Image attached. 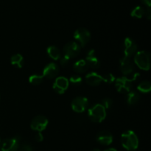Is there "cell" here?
<instances>
[{"mask_svg":"<svg viewBox=\"0 0 151 151\" xmlns=\"http://www.w3.org/2000/svg\"><path fill=\"white\" fill-rule=\"evenodd\" d=\"M74 38L79 43L80 46L83 47L89 42L91 39V33L86 28H78L74 32Z\"/></svg>","mask_w":151,"mask_h":151,"instance_id":"obj_5","label":"cell"},{"mask_svg":"<svg viewBox=\"0 0 151 151\" xmlns=\"http://www.w3.org/2000/svg\"><path fill=\"white\" fill-rule=\"evenodd\" d=\"M134 63L142 70L148 71L150 68V53L146 51L137 52L134 55Z\"/></svg>","mask_w":151,"mask_h":151,"instance_id":"obj_3","label":"cell"},{"mask_svg":"<svg viewBox=\"0 0 151 151\" xmlns=\"http://www.w3.org/2000/svg\"><path fill=\"white\" fill-rule=\"evenodd\" d=\"M19 151H34V149L32 148V146L27 143H24L22 145L19 146Z\"/></svg>","mask_w":151,"mask_h":151,"instance_id":"obj_27","label":"cell"},{"mask_svg":"<svg viewBox=\"0 0 151 151\" xmlns=\"http://www.w3.org/2000/svg\"><path fill=\"white\" fill-rule=\"evenodd\" d=\"M69 58L67 57V56L64 55H63V56H61L60 57V65H61L63 67H65V66H66L68 65V63H69Z\"/></svg>","mask_w":151,"mask_h":151,"instance_id":"obj_28","label":"cell"},{"mask_svg":"<svg viewBox=\"0 0 151 151\" xmlns=\"http://www.w3.org/2000/svg\"><path fill=\"white\" fill-rule=\"evenodd\" d=\"M102 77H103V82L106 83H112L116 80L115 77L111 73L106 74V75H103Z\"/></svg>","mask_w":151,"mask_h":151,"instance_id":"obj_24","label":"cell"},{"mask_svg":"<svg viewBox=\"0 0 151 151\" xmlns=\"http://www.w3.org/2000/svg\"><path fill=\"white\" fill-rule=\"evenodd\" d=\"M69 85V82L67 78H66L65 77H58L55 81L52 88L57 94H63L66 91Z\"/></svg>","mask_w":151,"mask_h":151,"instance_id":"obj_11","label":"cell"},{"mask_svg":"<svg viewBox=\"0 0 151 151\" xmlns=\"http://www.w3.org/2000/svg\"><path fill=\"white\" fill-rule=\"evenodd\" d=\"M93 151H101V150H100L99 149H94ZM103 151H117V150H116L115 148H108V149H106V150H104Z\"/></svg>","mask_w":151,"mask_h":151,"instance_id":"obj_32","label":"cell"},{"mask_svg":"<svg viewBox=\"0 0 151 151\" xmlns=\"http://www.w3.org/2000/svg\"><path fill=\"white\" fill-rule=\"evenodd\" d=\"M47 51L48 55L55 60H58L61 57V53H60V50L55 46H50V47H47Z\"/></svg>","mask_w":151,"mask_h":151,"instance_id":"obj_18","label":"cell"},{"mask_svg":"<svg viewBox=\"0 0 151 151\" xmlns=\"http://www.w3.org/2000/svg\"><path fill=\"white\" fill-rule=\"evenodd\" d=\"M140 96L137 91H129L127 94V103L130 106H134L139 101Z\"/></svg>","mask_w":151,"mask_h":151,"instance_id":"obj_19","label":"cell"},{"mask_svg":"<svg viewBox=\"0 0 151 151\" xmlns=\"http://www.w3.org/2000/svg\"><path fill=\"white\" fill-rule=\"evenodd\" d=\"M0 99H1V96H0Z\"/></svg>","mask_w":151,"mask_h":151,"instance_id":"obj_34","label":"cell"},{"mask_svg":"<svg viewBox=\"0 0 151 151\" xmlns=\"http://www.w3.org/2000/svg\"><path fill=\"white\" fill-rule=\"evenodd\" d=\"M82 78L81 76H79V75H72L69 78V82L74 84V85H80V84L82 83Z\"/></svg>","mask_w":151,"mask_h":151,"instance_id":"obj_25","label":"cell"},{"mask_svg":"<svg viewBox=\"0 0 151 151\" xmlns=\"http://www.w3.org/2000/svg\"><path fill=\"white\" fill-rule=\"evenodd\" d=\"M120 70L122 73L124 75V77H128L134 73V65L131 58H122L120 60V64H119Z\"/></svg>","mask_w":151,"mask_h":151,"instance_id":"obj_10","label":"cell"},{"mask_svg":"<svg viewBox=\"0 0 151 151\" xmlns=\"http://www.w3.org/2000/svg\"><path fill=\"white\" fill-rule=\"evenodd\" d=\"M59 72V68L57 64L55 63H50L44 67L43 71V77L48 79L55 78Z\"/></svg>","mask_w":151,"mask_h":151,"instance_id":"obj_13","label":"cell"},{"mask_svg":"<svg viewBox=\"0 0 151 151\" xmlns=\"http://www.w3.org/2000/svg\"><path fill=\"white\" fill-rule=\"evenodd\" d=\"M145 10L141 6H137V7H134V9L131 11V16L134 18H137V19H141L143 16H145Z\"/></svg>","mask_w":151,"mask_h":151,"instance_id":"obj_21","label":"cell"},{"mask_svg":"<svg viewBox=\"0 0 151 151\" xmlns=\"http://www.w3.org/2000/svg\"><path fill=\"white\" fill-rule=\"evenodd\" d=\"M115 86L119 93L122 94H128L131 91L132 87V81L125 77L117 78L115 80Z\"/></svg>","mask_w":151,"mask_h":151,"instance_id":"obj_9","label":"cell"},{"mask_svg":"<svg viewBox=\"0 0 151 151\" xmlns=\"http://www.w3.org/2000/svg\"><path fill=\"white\" fill-rule=\"evenodd\" d=\"M86 82L91 86H97L103 82V77L97 72H90L86 76Z\"/></svg>","mask_w":151,"mask_h":151,"instance_id":"obj_16","label":"cell"},{"mask_svg":"<svg viewBox=\"0 0 151 151\" xmlns=\"http://www.w3.org/2000/svg\"><path fill=\"white\" fill-rule=\"evenodd\" d=\"M44 78L43 77L42 75H32L29 78V82L32 85L38 86L40 85V84L43 82Z\"/></svg>","mask_w":151,"mask_h":151,"instance_id":"obj_23","label":"cell"},{"mask_svg":"<svg viewBox=\"0 0 151 151\" xmlns=\"http://www.w3.org/2000/svg\"><path fill=\"white\" fill-rule=\"evenodd\" d=\"M48 119L44 115H38L32 119L30 122L31 129L37 132H42L48 125Z\"/></svg>","mask_w":151,"mask_h":151,"instance_id":"obj_4","label":"cell"},{"mask_svg":"<svg viewBox=\"0 0 151 151\" xmlns=\"http://www.w3.org/2000/svg\"><path fill=\"white\" fill-rule=\"evenodd\" d=\"M73 69L77 73L82 74L85 73L89 69V67H88V64L85 60H78L74 63Z\"/></svg>","mask_w":151,"mask_h":151,"instance_id":"obj_17","label":"cell"},{"mask_svg":"<svg viewBox=\"0 0 151 151\" xmlns=\"http://www.w3.org/2000/svg\"><path fill=\"white\" fill-rule=\"evenodd\" d=\"M0 143H1V139H0Z\"/></svg>","mask_w":151,"mask_h":151,"instance_id":"obj_33","label":"cell"},{"mask_svg":"<svg viewBox=\"0 0 151 151\" xmlns=\"http://www.w3.org/2000/svg\"><path fill=\"white\" fill-rule=\"evenodd\" d=\"M121 143L126 150L133 151L137 149L139 146V139L133 131H125L121 136Z\"/></svg>","mask_w":151,"mask_h":151,"instance_id":"obj_1","label":"cell"},{"mask_svg":"<svg viewBox=\"0 0 151 151\" xmlns=\"http://www.w3.org/2000/svg\"><path fill=\"white\" fill-rule=\"evenodd\" d=\"M35 140H36L37 142H42L43 140H44V137H43L41 132L37 133L36 135H35Z\"/></svg>","mask_w":151,"mask_h":151,"instance_id":"obj_29","label":"cell"},{"mask_svg":"<svg viewBox=\"0 0 151 151\" xmlns=\"http://www.w3.org/2000/svg\"><path fill=\"white\" fill-rule=\"evenodd\" d=\"M137 89L142 93H148L151 90V84L149 81H145L140 83L137 86Z\"/></svg>","mask_w":151,"mask_h":151,"instance_id":"obj_22","label":"cell"},{"mask_svg":"<svg viewBox=\"0 0 151 151\" xmlns=\"http://www.w3.org/2000/svg\"><path fill=\"white\" fill-rule=\"evenodd\" d=\"M145 16H147V19H148L149 20H150V17H151V10H150V7H147V10H145Z\"/></svg>","mask_w":151,"mask_h":151,"instance_id":"obj_30","label":"cell"},{"mask_svg":"<svg viewBox=\"0 0 151 151\" xmlns=\"http://www.w3.org/2000/svg\"><path fill=\"white\" fill-rule=\"evenodd\" d=\"M63 55L69 57V58H75L80 54L81 46L79 45L78 43L75 42V41H70L63 47Z\"/></svg>","mask_w":151,"mask_h":151,"instance_id":"obj_8","label":"cell"},{"mask_svg":"<svg viewBox=\"0 0 151 151\" xmlns=\"http://www.w3.org/2000/svg\"><path fill=\"white\" fill-rule=\"evenodd\" d=\"M137 52V45L131 38H126L124 41V54L125 58H131Z\"/></svg>","mask_w":151,"mask_h":151,"instance_id":"obj_12","label":"cell"},{"mask_svg":"<svg viewBox=\"0 0 151 151\" xmlns=\"http://www.w3.org/2000/svg\"><path fill=\"white\" fill-rule=\"evenodd\" d=\"M10 63L13 66H16L17 68H22L24 65V58L22 55L19 54H15L10 58Z\"/></svg>","mask_w":151,"mask_h":151,"instance_id":"obj_20","label":"cell"},{"mask_svg":"<svg viewBox=\"0 0 151 151\" xmlns=\"http://www.w3.org/2000/svg\"><path fill=\"white\" fill-rule=\"evenodd\" d=\"M88 116L93 122H101L106 119V109L101 104H96L90 108L88 111Z\"/></svg>","mask_w":151,"mask_h":151,"instance_id":"obj_2","label":"cell"},{"mask_svg":"<svg viewBox=\"0 0 151 151\" xmlns=\"http://www.w3.org/2000/svg\"><path fill=\"white\" fill-rule=\"evenodd\" d=\"M20 139L19 137L4 139L1 145V151H19Z\"/></svg>","mask_w":151,"mask_h":151,"instance_id":"obj_7","label":"cell"},{"mask_svg":"<svg viewBox=\"0 0 151 151\" xmlns=\"http://www.w3.org/2000/svg\"><path fill=\"white\" fill-rule=\"evenodd\" d=\"M96 139L98 143L102 145H110L113 142V136L109 131H102L98 133Z\"/></svg>","mask_w":151,"mask_h":151,"instance_id":"obj_14","label":"cell"},{"mask_svg":"<svg viewBox=\"0 0 151 151\" xmlns=\"http://www.w3.org/2000/svg\"><path fill=\"white\" fill-rule=\"evenodd\" d=\"M86 62L88 64V67L92 69H98L100 66V62L95 55V51L94 50H91L88 52L86 58Z\"/></svg>","mask_w":151,"mask_h":151,"instance_id":"obj_15","label":"cell"},{"mask_svg":"<svg viewBox=\"0 0 151 151\" xmlns=\"http://www.w3.org/2000/svg\"><path fill=\"white\" fill-rule=\"evenodd\" d=\"M133 151H135V150H133Z\"/></svg>","mask_w":151,"mask_h":151,"instance_id":"obj_35","label":"cell"},{"mask_svg":"<svg viewBox=\"0 0 151 151\" xmlns=\"http://www.w3.org/2000/svg\"><path fill=\"white\" fill-rule=\"evenodd\" d=\"M142 1L143 4H145V5L147 6V7H150V4H151V0H141Z\"/></svg>","mask_w":151,"mask_h":151,"instance_id":"obj_31","label":"cell"},{"mask_svg":"<svg viewBox=\"0 0 151 151\" xmlns=\"http://www.w3.org/2000/svg\"><path fill=\"white\" fill-rule=\"evenodd\" d=\"M88 100L85 97H77L73 99L71 103L72 109L76 113H83L88 108Z\"/></svg>","mask_w":151,"mask_h":151,"instance_id":"obj_6","label":"cell"},{"mask_svg":"<svg viewBox=\"0 0 151 151\" xmlns=\"http://www.w3.org/2000/svg\"><path fill=\"white\" fill-rule=\"evenodd\" d=\"M101 105L106 109H110V108L111 107L112 105H113V101H112L111 99L110 98H105L102 100Z\"/></svg>","mask_w":151,"mask_h":151,"instance_id":"obj_26","label":"cell"}]
</instances>
